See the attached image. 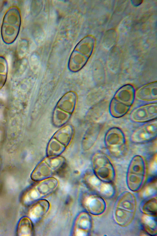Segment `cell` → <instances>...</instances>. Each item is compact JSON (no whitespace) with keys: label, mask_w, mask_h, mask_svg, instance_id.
<instances>
[{"label":"cell","mask_w":157,"mask_h":236,"mask_svg":"<svg viewBox=\"0 0 157 236\" xmlns=\"http://www.w3.org/2000/svg\"><path fill=\"white\" fill-rule=\"evenodd\" d=\"M135 93L134 88L131 85L127 84L120 87L110 103L109 111L111 116L117 118L125 115L134 102Z\"/></svg>","instance_id":"1"},{"label":"cell","mask_w":157,"mask_h":236,"mask_svg":"<svg viewBox=\"0 0 157 236\" xmlns=\"http://www.w3.org/2000/svg\"><path fill=\"white\" fill-rule=\"evenodd\" d=\"M136 205L135 198L131 192L124 191L120 195L114 209V218L118 224L125 226L131 223L134 217Z\"/></svg>","instance_id":"2"},{"label":"cell","mask_w":157,"mask_h":236,"mask_svg":"<svg viewBox=\"0 0 157 236\" xmlns=\"http://www.w3.org/2000/svg\"><path fill=\"white\" fill-rule=\"evenodd\" d=\"M37 182L22 195L21 200L24 205L32 204L50 195L55 191L59 185L57 179L52 177Z\"/></svg>","instance_id":"3"},{"label":"cell","mask_w":157,"mask_h":236,"mask_svg":"<svg viewBox=\"0 0 157 236\" xmlns=\"http://www.w3.org/2000/svg\"><path fill=\"white\" fill-rule=\"evenodd\" d=\"M146 163L144 157L136 155L131 158L128 167L126 180L127 186L131 191L139 190L145 179Z\"/></svg>","instance_id":"4"},{"label":"cell","mask_w":157,"mask_h":236,"mask_svg":"<svg viewBox=\"0 0 157 236\" xmlns=\"http://www.w3.org/2000/svg\"><path fill=\"white\" fill-rule=\"evenodd\" d=\"M104 144L107 151L115 158L123 157L127 153L126 137L123 131L119 127H112L107 131L104 136Z\"/></svg>","instance_id":"5"},{"label":"cell","mask_w":157,"mask_h":236,"mask_svg":"<svg viewBox=\"0 0 157 236\" xmlns=\"http://www.w3.org/2000/svg\"><path fill=\"white\" fill-rule=\"evenodd\" d=\"M65 158L60 156H47L35 167L32 172V180L38 182L52 177L63 167Z\"/></svg>","instance_id":"6"},{"label":"cell","mask_w":157,"mask_h":236,"mask_svg":"<svg viewBox=\"0 0 157 236\" xmlns=\"http://www.w3.org/2000/svg\"><path fill=\"white\" fill-rule=\"evenodd\" d=\"M74 132V128L70 125L65 126L56 132L48 143L47 156H60L70 145Z\"/></svg>","instance_id":"7"},{"label":"cell","mask_w":157,"mask_h":236,"mask_svg":"<svg viewBox=\"0 0 157 236\" xmlns=\"http://www.w3.org/2000/svg\"><path fill=\"white\" fill-rule=\"evenodd\" d=\"M93 171L100 179L111 183L115 179V171L110 158L101 151L94 153L91 158Z\"/></svg>","instance_id":"8"},{"label":"cell","mask_w":157,"mask_h":236,"mask_svg":"<svg viewBox=\"0 0 157 236\" xmlns=\"http://www.w3.org/2000/svg\"><path fill=\"white\" fill-rule=\"evenodd\" d=\"M21 23L19 13L16 9L10 10L5 15L2 28L3 40L7 44L13 42L17 36Z\"/></svg>","instance_id":"9"},{"label":"cell","mask_w":157,"mask_h":236,"mask_svg":"<svg viewBox=\"0 0 157 236\" xmlns=\"http://www.w3.org/2000/svg\"><path fill=\"white\" fill-rule=\"evenodd\" d=\"M157 121L155 120L147 123L135 129L130 135L131 141L135 144L150 142L156 138Z\"/></svg>","instance_id":"10"},{"label":"cell","mask_w":157,"mask_h":236,"mask_svg":"<svg viewBox=\"0 0 157 236\" xmlns=\"http://www.w3.org/2000/svg\"><path fill=\"white\" fill-rule=\"evenodd\" d=\"M156 102L142 105L134 109L130 115V118L137 123H145L156 119Z\"/></svg>","instance_id":"11"},{"label":"cell","mask_w":157,"mask_h":236,"mask_svg":"<svg viewBox=\"0 0 157 236\" xmlns=\"http://www.w3.org/2000/svg\"><path fill=\"white\" fill-rule=\"evenodd\" d=\"M85 183L91 189L98 192L101 195L110 197L114 193V189L111 183L103 181L98 178L93 171H87L83 176Z\"/></svg>","instance_id":"12"},{"label":"cell","mask_w":157,"mask_h":236,"mask_svg":"<svg viewBox=\"0 0 157 236\" xmlns=\"http://www.w3.org/2000/svg\"><path fill=\"white\" fill-rule=\"evenodd\" d=\"M94 41L93 38L87 36L81 40L75 46L71 56V59H81L82 65L85 64L93 50Z\"/></svg>","instance_id":"13"},{"label":"cell","mask_w":157,"mask_h":236,"mask_svg":"<svg viewBox=\"0 0 157 236\" xmlns=\"http://www.w3.org/2000/svg\"><path fill=\"white\" fill-rule=\"evenodd\" d=\"M82 203L86 210L94 215L102 214L106 209L105 201L101 197L97 195H85L82 198Z\"/></svg>","instance_id":"14"},{"label":"cell","mask_w":157,"mask_h":236,"mask_svg":"<svg viewBox=\"0 0 157 236\" xmlns=\"http://www.w3.org/2000/svg\"><path fill=\"white\" fill-rule=\"evenodd\" d=\"M92 226V221L90 215L87 212L80 213L75 220L72 229L73 235L78 236L87 235Z\"/></svg>","instance_id":"15"},{"label":"cell","mask_w":157,"mask_h":236,"mask_svg":"<svg viewBox=\"0 0 157 236\" xmlns=\"http://www.w3.org/2000/svg\"><path fill=\"white\" fill-rule=\"evenodd\" d=\"M136 98L143 101H153L157 99V83L154 81L141 86L135 93Z\"/></svg>","instance_id":"16"},{"label":"cell","mask_w":157,"mask_h":236,"mask_svg":"<svg viewBox=\"0 0 157 236\" xmlns=\"http://www.w3.org/2000/svg\"><path fill=\"white\" fill-rule=\"evenodd\" d=\"M50 207L48 201L44 199L39 200L32 204L28 212L29 217L32 221H38L47 213Z\"/></svg>","instance_id":"17"},{"label":"cell","mask_w":157,"mask_h":236,"mask_svg":"<svg viewBox=\"0 0 157 236\" xmlns=\"http://www.w3.org/2000/svg\"><path fill=\"white\" fill-rule=\"evenodd\" d=\"M101 126L98 124L90 127L84 135L82 142V147L85 150L91 148L94 144L100 135Z\"/></svg>","instance_id":"18"},{"label":"cell","mask_w":157,"mask_h":236,"mask_svg":"<svg viewBox=\"0 0 157 236\" xmlns=\"http://www.w3.org/2000/svg\"><path fill=\"white\" fill-rule=\"evenodd\" d=\"M17 234L18 236H31L34 232L32 221L29 217L24 216L19 220L17 228Z\"/></svg>","instance_id":"19"},{"label":"cell","mask_w":157,"mask_h":236,"mask_svg":"<svg viewBox=\"0 0 157 236\" xmlns=\"http://www.w3.org/2000/svg\"><path fill=\"white\" fill-rule=\"evenodd\" d=\"M154 216L145 214L143 216L142 221L144 229L147 232L151 235L157 234L156 221Z\"/></svg>","instance_id":"20"},{"label":"cell","mask_w":157,"mask_h":236,"mask_svg":"<svg viewBox=\"0 0 157 236\" xmlns=\"http://www.w3.org/2000/svg\"><path fill=\"white\" fill-rule=\"evenodd\" d=\"M142 212L145 214L156 216L157 214L156 197L151 198L146 202L142 207Z\"/></svg>","instance_id":"21"},{"label":"cell","mask_w":157,"mask_h":236,"mask_svg":"<svg viewBox=\"0 0 157 236\" xmlns=\"http://www.w3.org/2000/svg\"><path fill=\"white\" fill-rule=\"evenodd\" d=\"M7 63L6 60L0 57V89L4 85L7 74Z\"/></svg>","instance_id":"22"},{"label":"cell","mask_w":157,"mask_h":236,"mask_svg":"<svg viewBox=\"0 0 157 236\" xmlns=\"http://www.w3.org/2000/svg\"><path fill=\"white\" fill-rule=\"evenodd\" d=\"M105 37L104 42L107 47H111L114 44L116 39V34L113 31H108Z\"/></svg>","instance_id":"23"},{"label":"cell","mask_w":157,"mask_h":236,"mask_svg":"<svg viewBox=\"0 0 157 236\" xmlns=\"http://www.w3.org/2000/svg\"><path fill=\"white\" fill-rule=\"evenodd\" d=\"M156 191V183H155L150 184L147 186L143 192V196L144 197H148Z\"/></svg>","instance_id":"24"},{"label":"cell","mask_w":157,"mask_h":236,"mask_svg":"<svg viewBox=\"0 0 157 236\" xmlns=\"http://www.w3.org/2000/svg\"><path fill=\"white\" fill-rule=\"evenodd\" d=\"M132 3L135 6H138L140 5L142 3V1L140 0L132 1Z\"/></svg>","instance_id":"25"},{"label":"cell","mask_w":157,"mask_h":236,"mask_svg":"<svg viewBox=\"0 0 157 236\" xmlns=\"http://www.w3.org/2000/svg\"><path fill=\"white\" fill-rule=\"evenodd\" d=\"M0 187H1V184H0Z\"/></svg>","instance_id":"26"}]
</instances>
